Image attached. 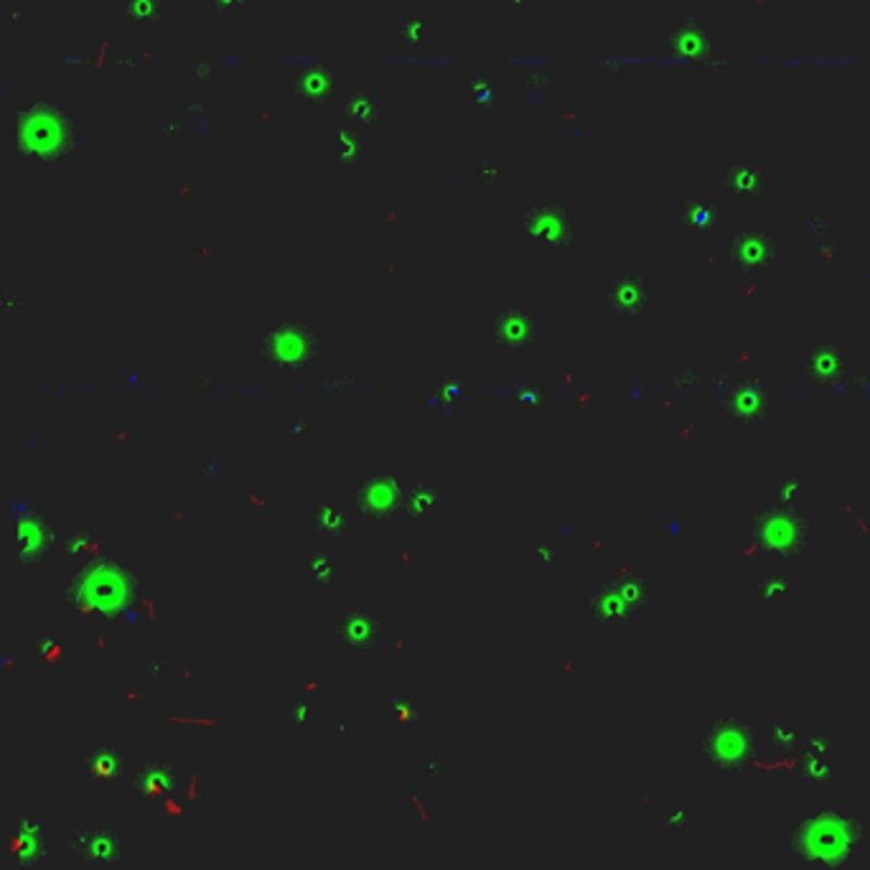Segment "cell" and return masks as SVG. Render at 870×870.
<instances>
[{
  "label": "cell",
  "instance_id": "cell-1",
  "mask_svg": "<svg viewBox=\"0 0 870 870\" xmlns=\"http://www.w3.org/2000/svg\"><path fill=\"white\" fill-rule=\"evenodd\" d=\"M866 832L853 817L820 813L799 820L792 830V850L807 868H840L858 853Z\"/></svg>",
  "mask_w": 870,
  "mask_h": 870
},
{
  "label": "cell",
  "instance_id": "cell-2",
  "mask_svg": "<svg viewBox=\"0 0 870 870\" xmlns=\"http://www.w3.org/2000/svg\"><path fill=\"white\" fill-rule=\"evenodd\" d=\"M703 751L715 769L722 773L741 771L751 754L749 726L739 720H720L707 731Z\"/></svg>",
  "mask_w": 870,
  "mask_h": 870
},
{
  "label": "cell",
  "instance_id": "cell-3",
  "mask_svg": "<svg viewBox=\"0 0 870 870\" xmlns=\"http://www.w3.org/2000/svg\"><path fill=\"white\" fill-rule=\"evenodd\" d=\"M66 847L87 866L110 868L123 858V837L107 824H85L66 835Z\"/></svg>",
  "mask_w": 870,
  "mask_h": 870
},
{
  "label": "cell",
  "instance_id": "cell-4",
  "mask_svg": "<svg viewBox=\"0 0 870 870\" xmlns=\"http://www.w3.org/2000/svg\"><path fill=\"white\" fill-rule=\"evenodd\" d=\"M5 850L21 868H41L49 858V837L39 817L21 815L5 840Z\"/></svg>",
  "mask_w": 870,
  "mask_h": 870
},
{
  "label": "cell",
  "instance_id": "cell-5",
  "mask_svg": "<svg viewBox=\"0 0 870 870\" xmlns=\"http://www.w3.org/2000/svg\"><path fill=\"white\" fill-rule=\"evenodd\" d=\"M758 540L777 552H796L807 540V522L789 510H771L758 520Z\"/></svg>",
  "mask_w": 870,
  "mask_h": 870
},
{
  "label": "cell",
  "instance_id": "cell-6",
  "mask_svg": "<svg viewBox=\"0 0 870 870\" xmlns=\"http://www.w3.org/2000/svg\"><path fill=\"white\" fill-rule=\"evenodd\" d=\"M735 257L749 268H766L773 263V240L762 230H743L735 240Z\"/></svg>",
  "mask_w": 870,
  "mask_h": 870
},
{
  "label": "cell",
  "instance_id": "cell-7",
  "mask_svg": "<svg viewBox=\"0 0 870 870\" xmlns=\"http://www.w3.org/2000/svg\"><path fill=\"white\" fill-rule=\"evenodd\" d=\"M125 769V758L117 749L100 746L85 756V773L94 784H113Z\"/></svg>",
  "mask_w": 870,
  "mask_h": 870
},
{
  "label": "cell",
  "instance_id": "cell-8",
  "mask_svg": "<svg viewBox=\"0 0 870 870\" xmlns=\"http://www.w3.org/2000/svg\"><path fill=\"white\" fill-rule=\"evenodd\" d=\"M132 781H136L138 792L143 794L145 799H164V796L171 792L176 784L171 769L164 764H156V762H149V764L140 766V769L136 771V777H132Z\"/></svg>",
  "mask_w": 870,
  "mask_h": 870
},
{
  "label": "cell",
  "instance_id": "cell-9",
  "mask_svg": "<svg viewBox=\"0 0 870 870\" xmlns=\"http://www.w3.org/2000/svg\"><path fill=\"white\" fill-rule=\"evenodd\" d=\"M728 187H731L735 194L751 196L756 194L758 189L764 187V171L758 166H735L731 174H728Z\"/></svg>",
  "mask_w": 870,
  "mask_h": 870
},
{
  "label": "cell",
  "instance_id": "cell-10",
  "mask_svg": "<svg viewBox=\"0 0 870 870\" xmlns=\"http://www.w3.org/2000/svg\"><path fill=\"white\" fill-rule=\"evenodd\" d=\"M677 41H680V47H682L685 54H707V49L713 47L711 36H707L703 28L695 26V24L685 26L680 31V39H677Z\"/></svg>",
  "mask_w": 870,
  "mask_h": 870
}]
</instances>
